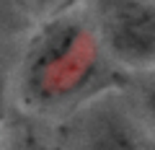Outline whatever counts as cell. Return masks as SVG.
<instances>
[{"instance_id": "7a4b0ae2", "label": "cell", "mask_w": 155, "mask_h": 150, "mask_svg": "<svg viewBox=\"0 0 155 150\" xmlns=\"http://www.w3.org/2000/svg\"><path fill=\"white\" fill-rule=\"evenodd\" d=\"M106 34L124 60H147L155 55V11L134 3L119 5L106 23Z\"/></svg>"}, {"instance_id": "6da1fadb", "label": "cell", "mask_w": 155, "mask_h": 150, "mask_svg": "<svg viewBox=\"0 0 155 150\" xmlns=\"http://www.w3.org/2000/svg\"><path fill=\"white\" fill-rule=\"evenodd\" d=\"M101 62L98 34L83 18L52 21L23 60V91L34 104L54 106L78 96Z\"/></svg>"}, {"instance_id": "3957f363", "label": "cell", "mask_w": 155, "mask_h": 150, "mask_svg": "<svg viewBox=\"0 0 155 150\" xmlns=\"http://www.w3.org/2000/svg\"><path fill=\"white\" fill-rule=\"evenodd\" d=\"M88 150H142L137 140L119 124H101L91 137Z\"/></svg>"}, {"instance_id": "8992f818", "label": "cell", "mask_w": 155, "mask_h": 150, "mask_svg": "<svg viewBox=\"0 0 155 150\" xmlns=\"http://www.w3.org/2000/svg\"><path fill=\"white\" fill-rule=\"evenodd\" d=\"M147 104H150V111H153V117H155V85H153V91L147 96Z\"/></svg>"}, {"instance_id": "5b68a950", "label": "cell", "mask_w": 155, "mask_h": 150, "mask_svg": "<svg viewBox=\"0 0 155 150\" xmlns=\"http://www.w3.org/2000/svg\"><path fill=\"white\" fill-rule=\"evenodd\" d=\"M31 3H36V5H41V8H54V5H62L65 0H31Z\"/></svg>"}, {"instance_id": "277c9868", "label": "cell", "mask_w": 155, "mask_h": 150, "mask_svg": "<svg viewBox=\"0 0 155 150\" xmlns=\"http://www.w3.org/2000/svg\"><path fill=\"white\" fill-rule=\"evenodd\" d=\"M16 150H62V148H57V145H52V142H44V140L28 137V140H23Z\"/></svg>"}]
</instances>
